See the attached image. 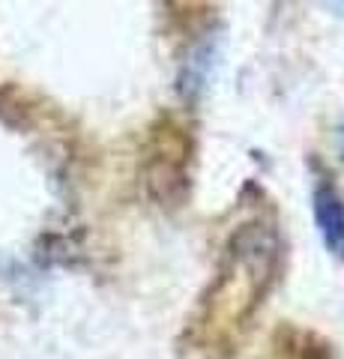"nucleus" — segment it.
Wrapping results in <instances>:
<instances>
[{"label": "nucleus", "instance_id": "1", "mask_svg": "<svg viewBox=\"0 0 344 359\" xmlns=\"http://www.w3.org/2000/svg\"><path fill=\"white\" fill-rule=\"evenodd\" d=\"M282 273V237L273 222L252 219L231 233L221 252L213 285L201 299L204 344H234L249 327Z\"/></svg>", "mask_w": 344, "mask_h": 359}, {"label": "nucleus", "instance_id": "2", "mask_svg": "<svg viewBox=\"0 0 344 359\" xmlns=\"http://www.w3.org/2000/svg\"><path fill=\"white\" fill-rule=\"evenodd\" d=\"M188 159H192V141L186 129L162 120L153 132L147 153V189L156 204L177 207L186 198Z\"/></svg>", "mask_w": 344, "mask_h": 359}, {"label": "nucleus", "instance_id": "3", "mask_svg": "<svg viewBox=\"0 0 344 359\" xmlns=\"http://www.w3.org/2000/svg\"><path fill=\"white\" fill-rule=\"evenodd\" d=\"M213 63H216V36L213 33H201V36L188 45L186 57L180 63V78H177L180 84H177V90H180L183 99L195 102V99L204 93Z\"/></svg>", "mask_w": 344, "mask_h": 359}, {"label": "nucleus", "instance_id": "4", "mask_svg": "<svg viewBox=\"0 0 344 359\" xmlns=\"http://www.w3.org/2000/svg\"><path fill=\"white\" fill-rule=\"evenodd\" d=\"M315 222L326 252L344 261V198L329 183H320L315 192Z\"/></svg>", "mask_w": 344, "mask_h": 359}, {"label": "nucleus", "instance_id": "5", "mask_svg": "<svg viewBox=\"0 0 344 359\" xmlns=\"http://www.w3.org/2000/svg\"><path fill=\"white\" fill-rule=\"evenodd\" d=\"M324 6H329L338 18H344V0H324Z\"/></svg>", "mask_w": 344, "mask_h": 359}, {"label": "nucleus", "instance_id": "6", "mask_svg": "<svg viewBox=\"0 0 344 359\" xmlns=\"http://www.w3.org/2000/svg\"><path fill=\"white\" fill-rule=\"evenodd\" d=\"M338 153H341V159H344V123H341V129H338Z\"/></svg>", "mask_w": 344, "mask_h": 359}]
</instances>
